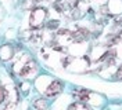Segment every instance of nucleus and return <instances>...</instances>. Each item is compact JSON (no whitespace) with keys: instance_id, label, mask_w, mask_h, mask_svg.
Returning <instances> with one entry per match:
<instances>
[{"instance_id":"6e6552de","label":"nucleus","mask_w":122,"mask_h":110,"mask_svg":"<svg viewBox=\"0 0 122 110\" xmlns=\"http://www.w3.org/2000/svg\"><path fill=\"white\" fill-rule=\"evenodd\" d=\"M4 99H6V89L0 87V103L3 102Z\"/></svg>"},{"instance_id":"423d86ee","label":"nucleus","mask_w":122,"mask_h":110,"mask_svg":"<svg viewBox=\"0 0 122 110\" xmlns=\"http://www.w3.org/2000/svg\"><path fill=\"white\" fill-rule=\"evenodd\" d=\"M33 106H35V109H38V110H47V102L45 99H36L33 102Z\"/></svg>"},{"instance_id":"20e7f679","label":"nucleus","mask_w":122,"mask_h":110,"mask_svg":"<svg viewBox=\"0 0 122 110\" xmlns=\"http://www.w3.org/2000/svg\"><path fill=\"white\" fill-rule=\"evenodd\" d=\"M74 96H75L78 101L86 102V101L89 99V91H86L83 88H78L76 91H74Z\"/></svg>"},{"instance_id":"f257e3e1","label":"nucleus","mask_w":122,"mask_h":110,"mask_svg":"<svg viewBox=\"0 0 122 110\" xmlns=\"http://www.w3.org/2000/svg\"><path fill=\"white\" fill-rule=\"evenodd\" d=\"M14 69L20 77H28L30 73L35 72L36 63L33 59L28 57V54H22V55L20 54V57L17 58V62L14 63Z\"/></svg>"},{"instance_id":"0eeeda50","label":"nucleus","mask_w":122,"mask_h":110,"mask_svg":"<svg viewBox=\"0 0 122 110\" xmlns=\"http://www.w3.org/2000/svg\"><path fill=\"white\" fill-rule=\"evenodd\" d=\"M68 110H90V109L83 103H74V105H71L68 107Z\"/></svg>"},{"instance_id":"39448f33","label":"nucleus","mask_w":122,"mask_h":110,"mask_svg":"<svg viewBox=\"0 0 122 110\" xmlns=\"http://www.w3.org/2000/svg\"><path fill=\"white\" fill-rule=\"evenodd\" d=\"M11 55H13V50L10 45H3L0 48V57L3 61H7L8 58H11Z\"/></svg>"},{"instance_id":"f03ea898","label":"nucleus","mask_w":122,"mask_h":110,"mask_svg":"<svg viewBox=\"0 0 122 110\" xmlns=\"http://www.w3.org/2000/svg\"><path fill=\"white\" fill-rule=\"evenodd\" d=\"M47 18V11L46 8H35L30 14V28L33 29H40L46 22Z\"/></svg>"},{"instance_id":"1a4fd4ad","label":"nucleus","mask_w":122,"mask_h":110,"mask_svg":"<svg viewBox=\"0 0 122 110\" xmlns=\"http://www.w3.org/2000/svg\"><path fill=\"white\" fill-rule=\"evenodd\" d=\"M115 76H117L118 80H122V66L118 67V70H117V74H115Z\"/></svg>"},{"instance_id":"7ed1b4c3","label":"nucleus","mask_w":122,"mask_h":110,"mask_svg":"<svg viewBox=\"0 0 122 110\" xmlns=\"http://www.w3.org/2000/svg\"><path fill=\"white\" fill-rule=\"evenodd\" d=\"M61 89H62V85H61L58 81H51V83L49 84V87L46 88V96L53 98V96L60 94Z\"/></svg>"}]
</instances>
